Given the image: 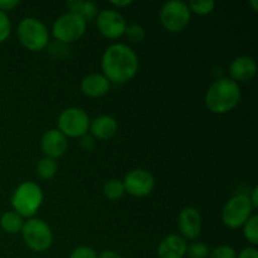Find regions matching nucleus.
Returning a JSON list of instances; mask_svg holds the SVG:
<instances>
[{
	"label": "nucleus",
	"mask_w": 258,
	"mask_h": 258,
	"mask_svg": "<svg viewBox=\"0 0 258 258\" xmlns=\"http://www.w3.org/2000/svg\"><path fill=\"white\" fill-rule=\"evenodd\" d=\"M139 70L136 53L128 45L117 43L105 50L102 57L103 76L110 82L125 83L135 77Z\"/></svg>",
	"instance_id": "f257e3e1"
},
{
	"label": "nucleus",
	"mask_w": 258,
	"mask_h": 258,
	"mask_svg": "<svg viewBox=\"0 0 258 258\" xmlns=\"http://www.w3.org/2000/svg\"><path fill=\"white\" fill-rule=\"evenodd\" d=\"M242 93L238 83L231 78H218L209 86L204 102L209 111L214 113H227L237 107Z\"/></svg>",
	"instance_id": "f03ea898"
},
{
	"label": "nucleus",
	"mask_w": 258,
	"mask_h": 258,
	"mask_svg": "<svg viewBox=\"0 0 258 258\" xmlns=\"http://www.w3.org/2000/svg\"><path fill=\"white\" fill-rule=\"evenodd\" d=\"M43 202V191L35 183L25 181L15 189L12 197L14 212L22 217H32L37 213Z\"/></svg>",
	"instance_id": "7ed1b4c3"
},
{
	"label": "nucleus",
	"mask_w": 258,
	"mask_h": 258,
	"mask_svg": "<svg viewBox=\"0 0 258 258\" xmlns=\"http://www.w3.org/2000/svg\"><path fill=\"white\" fill-rule=\"evenodd\" d=\"M20 43L29 50H40L48 44L49 34L47 27L35 18H24L18 25Z\"/></svg>",
	"instance_id": "20e7f679"
},
{
	"label": "nucleus",
	"mask_w": 258,
	"mask_h": 258,
	"mask_svg": "<svg viewBox=\"0 0 258 258\" xmlns=\"http://www.w3.org/2000/svg\"><path fill=\"white\" fill-rule=\"evenodd\" d=\"M22 234L27 246L35 252L47 251L53 241L49 226L39 218H32L24 222Z\"/></svg>",
	"instance_id": "39448f33"
},
{
	"label": "nucleus",
	"mask_w": 258,
	"mask_h": 258,
	"mask_svg": "<svg viewBox=\"0 0 258 258\" xmlns=\"http://www.w3.org/2000/svg\"><path fill=\"white\" fill-rule=\"evenodd\" d=\"M160 22L171 33L181 32L190 22V10L188 4L180 0L165 3L160 10Z\"/></svg>",
	"instance_id": "423d86ee"
},
{
	"label": "nucleus",
	"mask_w": 258,
	"mask_h": 258,
	"mask_svg": "<svg viewBox=\"0 0 258 258\" xmlns=\"http://www.w3.org/2000/svg\"><path fill=\"white\" fill-rule=\"evenodd\" d=\"M86 20L75 13L60 15L52 27L53 35L62 43H72L80 39L86 32Z\"/></svg>",
	"instance_id": "0eeeda50"
},
{
	"label": "nucleus",
	"mask_w": 258,
	"mask_h": 258,
	"mask_svg": "<svg viewBox=\"0 0 258 258\" xmlns=\"http://www.w3.org/2000/svg\"><path fill=\"white\" fill-rule=\"evenodd\" d=\"M252 207L249 197L246 194H237L224 206L222 212V219L229 228H239L251 217Z\"/></svg>",
	"instance_id": "6e6552de"
},
{
	"label": "nucleus",
	"mask_w": 258,
	"mask_h": 258,
	"mask_svg": "<svg viewBox=\"0 0 258 258\" xmlns=\"http://www.w3.org/2000/svg\"><path fill=\"white\" fill-rule=\"evenodd\" d=\"M58 127L64 136L82 138L90 128V117L82 108H67L58 117Z\"/></svg>",
	"instance_id": "1a4fd4ad"
},
{
	"label": "nucleus",
	"mask_w": 258,
	"mask_h": 258,
	"mask_svg": "<svg viewBox=\"0 0 258 258\" xmlns=\"http://www.w3.org/2000/svg\"><path fill=\"white\" fill-rule=\"evenodd\" d=\"M125 191L134 197H145L153 191L155 180L154 176L144 169H134L126 174L122 181Z\"/></svg>",
	"instance_id": "9d476101"
},
{
	"label": "nucleus",
	"mask_w": 258,
	"mask_h": 258,
	"mask_svg": "<svg viewBox=\"0 0 258 258\" xmlns=\"http://www.w3.org/2000/svg\"><path fill=\"white\" fill-rule=\"evenodd\" d=\"M98 30L107 38H117L125 33L126 22L120 13L106 9L97 14L96 20Z\"/></svg>",
	"instance_id": "9b49d317"
},
{
	"label": "nucleus",
	"mask_w": 258,
	"mask_h": 258,
	"mask_svg": "<svg viewBox=\"0 0 258 258\" xmlns=\"http://www.w3.org/2000/svg\"><path fill=\"white\" fill-rule=\"evenodd\" d=\"M179 228L181 234L188 239H196L202 232V217L198 209L186 207L179 213Z\"/></svg>",
	"instance_id": "f8f14e48"
},
{
	"label": "nucleus",
	"mask_w": 258,
	"mask_h": 258,
	"mask_svg": "<svg viewBox=\"0 0 258 258\" xmlns=\"http://www.w3.org/2000/svg\"><path fill=\"white\" fill-rule=\"evenodd\" d=\"M257 64L253 58L248 55H241L232 60L229 64V75L234 82H248L256 76Z\"/></svg>",
	"instance_id": "ddd939ff"
},
{
	"label": "nucleus",
	"mask_w": 258,
	"mask_h": 258,
	"mask_svg": "<svg viewBox=\"0 0 258 258\" xmlns=\"http://www.w3.org/2000/svg\"><path fill=\"white\" fill-rule=\"evenodd\" d=\"M40 145L47 158L57 159L66 153L68 144L66 136L59 130H49L43 135Z\"/></svg>",
	"instance_id": "4468645a"
},
{
	"label": "nucleus",
	"mask_w": 258,
	"mask_h": 258,
	"mask_svg": "<svg viewBox=\"0 0 258 258\" xmlns=\"http://www.w3.org/2000/svg\"><path fill=\"white\" fill-rule=\"evenodd\" d=\"M188 244L181 236L170 234L160 242L158 247L159 258H184Z\"/></svg>",
	"instance_id": "2eb2a0df"
},
{
	"label": "nucleus",
	"mask_w": 258,
	"mask_h": 258,
	"mask_svg": "<svg viewBox=\"0 0 258 258\" xmlns=\"http://www.w3.org/2000/svg\"><path fill=\"white\" fill-rule=\"evenodd\" d=\"M81 88L90 97H101L110 90V81L100 73H91L83 78Z\"/></svg>",
	"instance_id": "dca6fc26"
},
{
	"label": "nucleus",
	"mask_w": 258,
	"mask_h": 258,
	"mask_svg": "<svg viewBox=\"0 0 258 258\" xmlns=\"http://www.w3.org/2000/svg\"><path fill=\"white\" fill-rule=\"evenodd\" d=\"M91 133L95 139L100 140H107L112 138L117 131V122L112 116L102 115L96 117L92 122L90 123Z\"/></svg>",
	"instance_id": "f3484780"
},
{
	"label": "nucleus",
	"mask_w": 258,
	"mask_h": 258,
	"mask_svg": "<svg viewBox=\"0 0 258 258\" xmlns=\"http://www.w3.org/2000/svg\"><path fill=\"white\" fill-rule=\"evenodd\" d=\"M67 7L70 8L71 13L80 15L82 19L87 20L93 19L97 15V7L92 2H80V0H72L67 2Z\"/></svg>",
	"instance_id": "a211bd4d"
},
{
	"label": "nucleus",
	"mask_w": 258,
	"mask_h": 258,
	"mask_svg": "<svg viewBox=\"0 0 258 258\" xmlns=\"http://www.w3.org/2000/svg\"><path fill=\"white\" fill-rule=\"evenodd\" d=\"M0 226L7 233L15 234L18 232H22L24 221H23V217L17 212H7L0 218Z\"/></svg>",
	"instance_id": "6ab92c4d"
},
{
	"label": "nucleus",
	"mask_w": 258,
	"mask_h": 258,
	"mask_svg": "<svg viewBox=\"0 0 258 258\" xmlns=\"http://www.w3.org/2000/svg\"><path fill=\"white\" fill-rule=\"evenodd\" d=\"M57 163L54 159H50L44 156L40 159L37 164V174L42 179H52L57 173Z\"/></svg>",
	"instance_id": "aec40b11"
},
{
	"label": "nucleus",
	"mask_w": 258,
	"mask_h": 258,
	"mask_svg": "<svg viewBox=\"0 0 258 258\" xmlns=\"http://www.w3.org/2000/svg\"><path fill=\"white\" fill-rule=\"evenodd\" d=\"M125 193V188H123L122 181L118 180V179H111L103 186V194L105 197H107L108 199H112V201H116V199L121 198Z\"/></svg>",
	"instance_id": "412c9836"
},
{
	"label": "nucleus",
	"mask_w": 258,
	"mask_h": 258,
	"mask_svg": "<svg viewBox=\"0 0 258 258\" xmlns=\"http://www.w3.org/2000/svg\"><path fill=\"white\" fill-rule=\"evenodd\" d=\"M243 234L244 238L252 244H258V216L253 214L249 217L248 221L243 224Z\"/></svg>",
	"instance_id": "4be33fe9"
},
{
	"label": "nucleus",
	"mask_w": 258,
	"mask_h": 258,
	"mask_svg": "<svg viewBox=\"0 0 258 258\" xmlns=\"http://www.w3.org/2000/svg\"><path fill=\"white\" fill-rule=\"evenodd\" d=\"M190 13H196L199 15H207L213 12L216 8V2L214 0H191L188 4Z\"/></svg>",
	"instance_id": "5701e85b"
},
{
	"label": "nucleus",
	"mask_w": 258,
	"mask_h": 258,
	"mask_svg": "<svg viewBox=\"0 0 258 258\" xmlns=\"http://www.w3.org/2000/svg\"><path fill=\"white\" fill-rule=\"evenodd\" d=\"M123 34H126L127 39L131 40V42L140 43L143 42L144 38H145V29H144L140 24L134 23V24L126 25V29Z\"/></svg>",
	"instance_id": "b1692460"
},
{
	"label": "nucleus",
	"mask_w": 258,
	"mask_h": 258,
	"mask_svg": "<svg viewBox=\"0 0 258 258\" xmlns=\"http://www.w3.org/2000/svg\"><path fill=\"white\" fill-rule=\"evenodd\" d=\"M209 252L211 251H209L208 246L202 242H194L186 248L189 258H208Z\"/></svg>",
	"instance_id": "393cba45"
},
{
	"label": "nucleus",
	"mask_w": 258,
	"mask_h": 258,
	"mask_svg": "<svg viewBox=\"0 0 258 258\" xmlns=\"http://www.w3.org/2000/svg\"><path fill=\"white\" fill-rule=\"evenodd\" d=\"M10 32H12V24H10L9 17L7 13L0 10V43L5 42L9 38Z\"/></svg>",
	"instance_id": "a878e982"
},
{
	"label": "nucleus",
	"mask_w": 258,
	"mask_h": 258,
	"mask_svg": "<svg viewBox=\"0 0 258 258\" xmlns=\"http://www.w3.org/2000/svg\"><path fill=\"white\" fill-rule=\"evenodd\" d=\"M208 258H237V253L231 246H219L209 252Z\"/></svg>",
	"instance_id": "bb28decb"
},
{
	"label": "nucleus",
	"mask_w": 258,
	"mask_h": 258,
	"mask_svg": "<svg viewBox=\"0 0 258 258\" xmlns=\"http://www.w3.org/2000/svg\"><path fill=\"white\" fill-rule=\"evenodd\" d=\"M70 258H97V253L93 248L87 246H82L76 248L75 251L71 253Z\"/></svg>",
	"instance_id": "cd10ccee"
},
{
	"label": "nucleus",
	"mask_w": 258,
	"mask_h": 258,
	"mask_svg": "<svg viewBox=\"0 0 258 258\" xmlns=\"http://www.w3.org/2000/svg\"><path fill=\"white\" fill-rule=\"evenodd\" d=\"M81 146H82L83 150L86 151H91L95 149L96 146V139L93 138L92 135H83L82 138H81Z\"/></svg>",
	"instance_id": "c85d7f7f"
},
{
	"label": "nucleus",
	"mask_w": 258,
	"mask_h": 258,
	"mask_svg": "<svg viewBox=\"0 0 258 258\" xmlns=\"http://www.w3.org/2000/svg\"><path fill=\"white\" fill-rule=\"evenodd\" d=\"M237 258H258V251L254 247H247L239 252Z\"/></svg>",
	"instance_id": "c756f323"
},
{
	"label": "nucleus",
	"mask_w": 258,
	"mask_h": 258,
	"mask_svg": "<svg viewBox=\"0 0 258 258\" xmlns=\"http://www.w3.org/2000/svg\"><path fill=\"white\" fill-rule=\"evenodd\" d=\"M18 5H19L18 0H0V10L4 13L8 12V10L14 9Z\"/></svg>",
	"instance_id": "7c9ffc66"
},
{
	"label": "nucleus",
	"mask_w": 258,
	"mask_h": 258,
	"mask_svg": "<svg viewBox=\"0 0 258 258\" xmlns=\"http://www.w3.org/2000/svg\"><path fill=\"white\" fill-rule=\"evenodd\" d=\"M257 194H258V188H257V186H254L253 190H252L251 197H249V201H251V204H252V207H253V209L258 208V197H257Z\"/></svg>",
	"instance_id": "2f4dec72"
},
{
	"label": "nucleus",
	"mask_w": 258,
	"mask_h": 258,
	"mask_svg": "<svg viewBox=\"0 0 258 258\" xmlns=\"http://www.w3.org/2000/svg\"><path fill=\"white\" fill-rule=\"evenodd\" d=\"M97 258H122V257L113 251H105V252H102L100 256H97Z\"/></svg>",
	"instance_id": "473e14b6"
},
{
	"label": "nucleus",
	"mask_w": 258,
	"mask_h": 258,
	"mask_svg": "<svg viewBox=\"0 0 258 258\" xmlns=\"http://www.w3.org/2000/svg\"><path fill=\"white\" fill-rule=\"evenodd\" d=\"M111 4L112 5H116V7H127V5L133 4V2L131 0H123V2H120V0H117V2H111Z\"/></svg>",
	"instance_id": "72a5a7b5"
},
{
	"label": "nucleus",
	"mask_w": 258,
	"mask_h": 258,
	"mask_svg": "<svg viewBox=\"0 0 258 258\" xmlns=\"http://www.w3.org/2000/svg\"><path fill=\"white\" fill-rule=\"evenodd\" d=\"M249 4H251L252 7H253L254 12H257V10H258V3H257V0H251V2H249Z\"/></svg>",
	"instance_id": "f704fd0d"
}]
</instances>
